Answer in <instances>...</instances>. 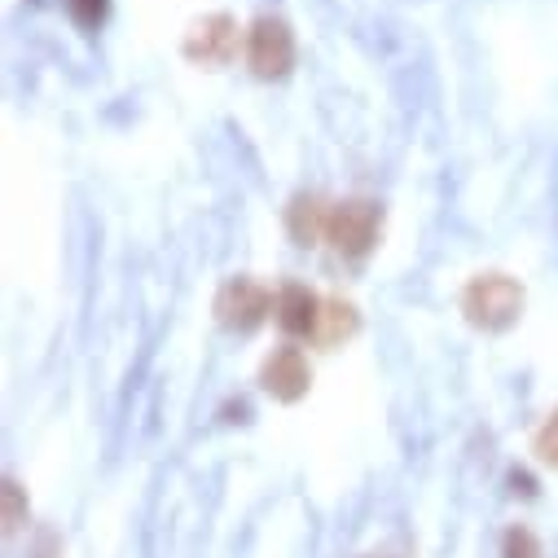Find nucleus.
<instances>
[{
  "label": "nucleus",
  "instance_id": "nucleus-4",
  "mask_svg": "<svg viewBox=\"0 0 558 558\" xmlns=\"http://www.w3.org/2000/svg\"><path fill=\"white\" fill-rule=\"evenodd\" d=\"M272 313V295L259 287V282H251V277H229V282L220 287V295H216V317H220V326H229V330H255L264 317Z\"/></svg>",
  "mask_w": 558,
  "mask_h": 558
},
{
  "label": "nucleus",
  "instance_id": "nucleus-12",
  "mask_svg": "<svg viewBox=\"0 0 558 558\" xmlns=\"http://www.w3.org/2000/svg\"><path fill=\"white\" fill-rule=\"evenodd\" d=\"M71 14L84 23V27H97L106 19V0H71Z\"/></svg>",
  "mask_w": 558,
  "mask_h": 558
},
{
  "label": "nucleus",
  "instance_id": "nucleus-9",
  "mask_svg": "<svg viewBox=\"0 0 558 558\" xmlns=\"http://www.w3.org/2000/svg\"><path fill=\"white\" fill-rule=\"evenodd\" d=\"M356 326H361L356 308H352L348 300H339V295H326V300H322V313H317V326H313V339H308V343H317V348H339L343 339H352V335H356Z\"/></svg>",
  "mask_w": 558,
  "mask_h": 558
},
{
  "label": "nucleus",
  "instance_id": "nucleus-7",
  "mask_svg": "<svg viewBox=\"0 0 558 558\" xmlns=\"http://www.w3.org/2000/svg\"><path fill=\"white\" fill-rule=\"evenodd\" d=\"M317 313H322V295H317V291H308V287H300V282L277 287V295H272V322L282 326L287 335L313 339Z\"/></svg>",
  "mask_w": 558,
  "mask_h": 558
},
{
  "label": "nucleus",
  "instance_id": "nucleus-3",
  "mask_svg": "<svg viewBox=\"0 0 558 558\" xmlns=\"http://www.w3.org/2000/svg\"><path fill=\"white\" fill-rule=\"evenodd\" d=\"M246 62L259 80H282L295 66V32L287 19H255L246 32Z\"/></svg>",
  "mask_w": 558,
  "mask_h": 558
},
{
  "label": "nucleus",
  "instance_id": "nucleus-1",
  "mask_svg": "<svg viewBox=\"0 0 558 558\" xmlns=\"http://www.w3.org/2000/svg\"><path fill=\"white\" fill-rule=\"evenodd\" d=\"M462 313L475 330H488V335L510 330L523 313V287L506 272H480L462 291Z\"/></svg>",
  "mask_w": 558,
  "mask_h": 558
},
{
  "label": "nucleus",
  "instance_id": "nucleus-6",
  "mask_svg": "<svg viewBox=\"0 0 558 558\" xmlns=\"http://www.w3.org/2000/svg\"><path fill=\"white\" fill-rule=\"evenodd\" d=\"M259 383H264V391H268L272 400H287V404H295L300 396H308L313 369H308L304 352L287 343V348H272V352L264 356V365H259Z\"/></svg>",
  "mask_w": 558,
  "mask_h": 558
},
{
  "label": "nucleus",
  "instance_id": "nucleus-11",
  "mask_svg": "<svg viewBox=\"0 0 558 558\" xmlns=\"http://www.w3.org/2000/svg\"><path fill=\"white\" fill-rule=\"evenodd\" d=\"M532 453L545 462V466H554L558 471V409L545 417V423L536 427V436H532Z\"/></svg>",
  "mask_w": 558,
  "mask_h": 558
},
{
  "label": "nucleus",
  "instance_id": "nucleus-8",
  "mask_svg": "<svg viewBox=\"0 0 558 558\" xmlns=\"http://www.w3.org/2000/svg\"><path fill=\"white\" fill-rule=\"evenodd\" d=\"M326 225H330V203L317 198V194H300L291 207H287V229L300 246H317L326 238Z\"/></svg>",
  "mask_w": 558,
  "mask_h": 558
},
{
  "label": "nucleus",
  "instance_id": "nucleus-13",
  "mask_svg": "<svg viewBox=\"0 0 558 558\" xmlns=\"http://www.w3.org/2000/svg\"><path fill=\"white\" fill-rule=\"evenodd\" d=\"M23 519H27V510H23V493H19V484H5V527L14 532Z\"/></svg>",
  "mask_w": 558,
  "mask_h": 558
},
{
  "label": "nucleus",
  "instance_id": "nucleus-10",
  "mask_svg": "<svg viewBox=\"0 0 558 558\" xmlns=\"http://www.w3.org/2000/svg\"><path fill=\"white\" fill-rule=\"evenodd\" d=\"M501 558H541V541H536V532L523 527V523L506 527V536H501Z\"/></svg>",
  "mask_w": 558,
  "mask_h": 558
},
{
  "label": "nucleus",
  "instance_id": "nucleus-14",
  "mask_svg": "<svg viewBox=\"0 0 558 558\" xmlns=\"http://www.w3.org/2000/svg\"><path fill=\"white\" fill-rule=\"evenodd\" d=\"M374 558H378V554H374Z\"/></svg>",
  "mask_w": 558,
  "mask_h": 558
},
{
  "label": "nucleus",
  "instance_id": "nucleus-5",
  "mask_svg": "<svg viewBox=\"0 0 558 558\" xmlns=\"http://www.w3.org/2000/svg\"><path fill=\"white\" fill-rule=\"evenodd\" d=\"M185 58L198 66H229L238 58V23L229 14H203L185 32Z\"/></svg>",
  "mask_w": 558,
  "mask_h": 558
},
{
  "label": "nucleus",
  "instance_id": "nucleus-2",
  "mask_svg": "<svg viewBox=\"0 0 558 558\" xmlns=\"http://www.w3.org/2000/svg\"><path fill=\"white\" fill-rule=\"evenodd\" d=\"M378 203L369 198H343V203H330V225H326V242L343 255V259H361L374 251L378 242Z\"/></svg>",
  "mask_w": 558,
  "mask_h": 558
}]
</instances>
